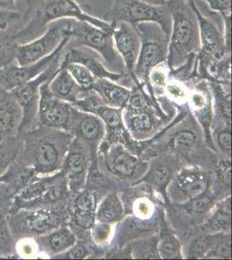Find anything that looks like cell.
Here are the masks:
<instances>
[{"instance_id": "7402d4cb", "label": "cell", "mask_w": 232, "mask_h": 260, "mask_svg": "<svg viewBox=\"0 0 232 260\" xmlns=\"http://www.w3.org/2000/svg\"><path fill=\"white\" fill-rule=\"evenodd\" d=\"M138 160L136 157L118 147L112 150L108 160V166L112 173L120 176H130L136 171Z\"/></svg>"}, {"instance_id": "d6986e66", "label": "cell", "mask_w": 232, "mask_h": 260, "mask_svg": "<svg viewBox=\"0 0 232 260\" xmlns=\"http://www.w3.org/2000/svg\"><path fill=\"white\" fill-rule=\"evenodd\" d=\"M92 89L107 104L117 108L126 105L131 95L129 89H126L122 86L118 85L115 82L107 78L95 79Z\"/></svg>"}, {"instance_id": "1f68e13d", "label": "cell", "mask_w": 232, "mask_h": 260, "mask_svg": "<svg viewBox=\"0 0 232 260\" xmlns=\"http://www.w3.org/2000/svg\"><path fill=\"white\" fill-rule=\"evenodd\" d=\"M130 124L136 132L147 133L153 128V117L149 113L144 112V110L140 111L131 119Z\"/></svg>"}, {"instance_id": "9a60e30c", "label": "cell", "mask_w": 232, "mask_h": 260, "mask_svg": "<svg viewBox=\"0 0 232 260\" xmlns=\"http://www.w3.org/2000/svg\"><path fill=\"white\" fill-rule=\"evenodd\" d=\"M15 196L6 184L0 182V252L10 259L20 258L17 251V243L12 238L8 221Z\"/></svg>"}, {"instance_id": "277c9868", "label": "cell", "mask_w": 232, "mask_h": 260, "mask_svg": "<svg viewBox=\"0 0 232 260\" xmlns=\"http://www.w3.org/2000/svg\"><path fill=\"white\" fill-rule=\"evenodd\" d=\"M10 230L15 242L35 239L62 226L63 213L59 205L31 209H19L10 213Z\"/></svg>"}, {"instance_id": "7a4b0ae2", "label": "cell", "mask_w": 232, "mask_h": 260, "mask_svg": "<svg viewBox=\"0 0 232 260\" xmlns=\"http://www.w3.org/2000/svg\"><path fill=\"white\" fill-rule=\"evenodd\" d=\"M56 130L37 126L20 134L23 144L17 159L39 175L56 171L62 162V136Z\"/></svg>"}, {"instance_id": "3957f363", "label": "cell", "mask_w": 232, "mask_h": 260, "mask_svg": "<svg viewBox=\"0 0 232 260\" xmlns=\"http://www.w3.org/2000/svg\"><path fill=\"white\" fill-rule=\"evenodd\" d=\"M64 18L86 22L101 30L110 32H113L115 27V24L90 15L83 11L76 0H44L29 24L12 37L15 41L24 43L31 41L44 34L50 23Z\"/></svg>"}, {"instance_id": "cb8c5ba5", "label": "cell", "mask_w": 232, "mask_h": 260, "mask_svg": "<svg viewBox=\"0 0 232 260\" xmlns=\"http://www.w3.org/2000/svg\"><path fill=\"white\" fill-rule=\"evenodd\" d=\"M85 169V159L82 154L72 153L67 157L64 163V175L71 183V188L75 189L78 186V182L82 181Z\"/></svg>"}, {"instance_id": "7c38bea8", "label": "cell", "mask_w": 232, "mask_h": 260, "mask_svg": "<svg viewBox=\"0 0 232 260\" xmlns=\"http://www.w3.org/2000/svg\"><path fill=\"white\" fill-rule=\"evenodd\" d=\"M113 39L115 50L123 61L128 74L136 80L134 71L141 49V39L137 30L131 24L124 22L116 23L113 30Z\"/></svg>"}, {"instance_id": "74e56055", "label": "cell", "mask_w": 232, "mask_h": 260, "mask_svg": "<svg viewBox=\"0 0 232 260\" xmlns=\"http://www.w3.org/2000/svg\"><path fill=\"white\" fill-rule=\"evenodd\" d=\"M212 205V200L207 197V196H200L195 198L191 203V210L196 212V213H205L206 211L208 210Z\"/></svg>"}, {"instance_id": "b9f144b4", "label": "cell", "mask_w": 232, "mask_h": 260, "mask_svg": "<svg viewBox=\"0 0 232 260\" xmlns=\"http://www.w3.org/2000/svg\"><path fill=\"white\" fill-rule=\"evenodd\" d=\"M141 1L156 6H165V4H167V0H141ZM188 1H191V0H188Z\"/></svg>"}, {"instance_id": "30bf717a", "label": "cell", "mask_w": 232, "mask_h": 260, "mask_svg": "<svg viewBox=\"0 0 232 260\" xmlns=\"http://www.w3.org/2000/svg\"><path fill=\"white\" fill-rule=\"evenodd\" d=\"M70 39L71 38L67 34L52 53L32 64L21 66L14 61L0 69V89L11 91L16 87L26 83L41 74L55 59V57L59 53L62 52V50L68 45Z\"/></svg>"}, {"instance_id": "d590c367", "label": "cell", "mask_w": 232, "mask_h": 260, "mask_svg": "<svg viewBox=\"0 0 232 260\" xmlns=\"http://www.w3.org/2000/svg\"><path fill=\"white\" fill-rule=\"evenodd\" d=\"M87 255L86 248L82 245H74L72 247L68 249L67 251L63 253H60L55 256L56 258H70V259H77L83 258Z\"/></svg>"}, {"instance_id": "ab89813d", "label": "cell", "mask_w": 232, "mask_h": 260, "mask_svg": "<svg viewBox=\"0 0 232 260\" xmlns=\"http://www.w3.org/2000/svg\"><path fill=\"white\" fill-rule=\"evenodd\" d=\"M218 145L223 150L229 152L231 148V134L229 131H223L218 136Z\"/></svg>"}, {"instance_id": "8fae6325", "label": "cell", "mask_w": 232, "mask_h": 260, "mask_svg": "<svg viewBox=\"0 0 232 260\" xmlns=\"http://www.w3.org/2000/svg\"><path fill=\"white\" fill-rule=\"evenodd\" d=\"M49 82L43 83L39 89L38 126H45L56 130L67 129L71 122V106L50 92Z\"/></svg>"}, {"instance_id": "f546056e", "label": "cell", "mask_w": 232, "mask_h": 260, "mask_svg": "<svg viewBox=\"0 0 232 260\" xmlns=\"http://www.w3.org/2000/svg\"><path fill=\"white\" fill-rule=\"evenodd\" d=\"M196 136L191 131L184 130L174 136V138L171 140L170 148L174 150L179 149H187L194 145L196 142Z\"/></svg>"}, {"instance_id": "83f0119b", "label": "cell", "mask_w": 232, "mask_h": 260, "mask_svg": "<svg viewBox=\"0 0 232 260\" xmlns=\"http://www.w3.org/2000/svg\"><path fill=\"white\" fill-rule=\"evenodd\" d=\"M16 41L12 36L0 38V69L14 62Z\"/></svg>"}, {"instance_id": "4dcf8cb0", "label": "cell", "mask_w": 232, "mask_h": 260, "mask_svg": "<svg viewBox=\"0 0 232 260\" xmlns=\"http://www.w3.org/2000/svg\"><path fill=\"white\" fill-rule=\"evenodd\" d=\"M169 66L167 61L161 62L159 64L156 65L149 73L148 81H150L153 86L157 88H163L167 85L168 72H169Z\"/></svg>"}, {"instance_id": "d4e9b609", "label": "cell", "mask_w": 232, "mask_h": 260, "mask_svg": "<svg viewBox=\"0 0 232 260\" xmlns=\"http://www.w3.org/2000/svg\"><path fill=\"white\" fill-rule=\"evenodd\" d=\"M23 144L20 134L12 139L0 141V176L17 158Z\"/></svg>"}, {"instance_id": "484cf974", "label": "cell", "mask_w": 232, "mask_h": 260, "mask_svg": "<svg viewBox=\"0 0 232 260\" xmlns=\"http://www.w3.org/2000/svg\"><path fill=\"white\" fill-rule=\"evenodd\" d=\"M60 65L64 67L70 72L74 80L77 82V84L83 90L92 89L95 82V77L92 75L91 72L88 71V69L86 68L85 66L77 62H71V63L60 62Z\"/></svg>"}, {"instance_id": "60d3db41", "label": "cell", "mask_w": 232, "mask_h": 260, "mask_svg": "<svg viewBox=\"0 0 232 260\" xmlns=\"http://www.w3.org/2000/svg\"><path fill=\"white\" fill-rule=\"evenodd\" d=\"M17 0H0V8L15 11Z\"/></svg>"}, {"instance_id": "2e32d148", "label": "cell", "mask_w": 232, "mask_h": 260, "mask_svg": "<svg viewBox=\"0 0 232 260\" xmlns=\"http://www.w3.org/2000/svg\"><path fill=\"white\" fill-rule=\"evenodd\" d=\"M39 251L56 256L67 251L76 244L75 234L67 228H56L48 234L34 239Z\"/></svg>"}, {"instance_id": "e575fe53", "label": "cell", "mask_w": 232, "mask_h": 260, "mask_svg": "<svg viewBox=\"0 0 232 260\" xmlns=\"http://www.w3.org/2000/svg\"><path fill=\"white\" fill-rule=\"evenodd\" d=\"M93 236L98 244L106 242L110 235V225L108 223L99 222L93 226Z\"/></svg>"}, {"instance_id": "4fadbf2b", "label": "cell", "mask_w": 232, "mask_h": 260, "mask_svg": "<svg viewBox=\"0 0 232 260\" xmlns=\"http://www.w3.org/2000/svg\"><path fill=\"white\" fill-rule=\"evenodd\" d=\"M99 54L95 51L87 47H71L68 52L65 54L62 63H71L77 62L80 64L85 66L92 75L98 78H107L113 82H118L121 80L126 75L124 73H115L103 65L99 58Z\"/></svg>"}, {"instance_id": "44dd1931", "label": "cell", "mask_w": 232, "mask_h": 260, "mask_svg": "<svg viewBox=\"0 0 232 260\" xmlns=\"http://www.w3.org/2000/svg\"><path fill=\"white\" fill-rule=\"evenodd\" d=\"M177 184L185 196L195 199L205 193L208 187V180L202 173L189 170L179 175Z\"/></svg>"}, {"instance_id": "4316f807", "label": "cell", "mask_w": 232, "mask_h": 260, "mask_svg": "<svg viewBox=\"0 0 232 260\" xmlns=\"http://www.w3.org/2000/svg\"><path fill=\"white\" fill-rule=\"evenodd\" d=\"M79 131L85 139L97 140L103 135V126L97 117L88 116L81 122Z\"/></svg>"}, {"instance_id": "ba28073f", "label": "cell", "mask_w": 232, "mask_h": 260, "mask_svg": "<svg viewBox=\"0 0 232 260\" xmlns=\"http://www.w3.org/2000/svg\"><path fill=\"white\" fill-rule=\"evenodd\" d=\"M61 55L59 53L47 68L41 74L16 87L11 93L17 99L23 111V119L19 127V134L24 133L38 126V110H39V89L43 83L53 78L60 68Z\"/></svg>"}, {"instance_id": "8d00e7d4", "label": "cell", "mask_w": 232, "mask_h": 260, "mask_svg": "<svg viewBox=\"0 0 232 260\" xmlns=\"http://www.w3.org/2000/svg\"><path fill=\"white\" fill-rule=\"evenodd\" d=\"M160 251H161V256L163 257L172 258V257H176V256L179 254L178 246L174 243V240H171L169 238H167L162 242Z\"/></svg>"}, {"instance_id": "f35d334b", "label": "cell", "mask_w": 232, "mask_h": 260, "mask_svg": "<svg viewBox=\"0 0 232 260\" xmlns=\"http://www.w3.org/2000/svg\"><path fill=\"white\" fill-rule=\"evenodd\" d=\"M165 88H167L168 94L172 98L181 99V98H185L186 95V89H185V86L179 82H171V83H167Z\"/></svg>"}, {"instance_id": "e0dca14e", "label": "cell", "mask_w": 232, "mask_h": 260, "mask_svg": "<svg viewBox=\"0 0 232 260\" xmlns=\"http://www.w3.org/2000/svg\"><path fill=\"white\" fill-rule=\"evenodd\" d=\"M39 177L38 173L17 158L0 176V182L6 184L15 195L24 189L36 178Z\"/></svg>"}, {"instance_id": "5bb4252c", "label": "cell", "mask_w": 232, "mask_h": 260, "mask_svg": "<svg viewBox=\"0 0 232 260\" xmlns=\"http://www.w3.org/2000/svg\"><path fill=\"white\" fill-rule=\"evenodd\" d=\"M22 119L23 111L14 95L0 89V141L18 136Z\"/></svg>"}, {"instance_id": "6da1fadb", "label": "cell", "mask_w": 232, "mask_h": 260, "mask_svg": "<svg viewBox=\"0 0 232 260\" xmlns=\"http://www.w3.org/2000/svg\"><path fill=\"white\" fill-rule=\"evenodd\" d=\"M191 1L167 0L165 6L172 18L167 60L170 70L185 63L200 50L198 22Z\"/></svg>"}, {"instance_id": "52a82bcc", "label": "cell", "mask_w": 232, "mask_h": 260, "mask_svg": "<svg viewBox=\"0 0 232 260\" xmlns=\"http://www.w3.org/2000/svg\"><path fill=\"white\" fill-rule=\"evenodd\" d=\"M135 28L141 39V49L134 75L137 79L148 81L153 67L168 60L169 36L153 22L140 23Z\"/></svg>"}, {"instance_id": "9c48e42d", "label": "cell", "mask_w": 232, "mask_h": 260, "mask_svg": "<svg viewBox=\"0 0 232 260\" xmlns=\"http://www.w3.org/2000/svg\"><path fill=\"white\" fill-rule=\"evenodd\" d=\"M66 35V22L60 20L47 28L44 34L37 39L24 44H17L15 62L24 66L43 59L56 50Z\"/></svg>"}, {"instance_id": "d6a6232c", "label": "cell", "mask_w": 232, "mask_h": 260, "mask_svg": "<svg viewBox=\"0 0 232 260\" xmlns=\"http://www.w3.org/2000/svg\"><path fill=\"white\" fill-rule=\"evenodd\" d=\"M212 12L223 17L231 15V0H204Z\"/></svg>"}, {"instance_id": "5b68a950", "label": "cell", "mask_w": 232, "mask_h": 260, "mask_svg": "<svg viewBox=\"0 0 232 260\" xmlns=\"http://www.w3.org/2000/svg\"><path fill=\"white\" fill-rule=\"evenodd\" d=\"M66 32L71 38V47L89 48L112 68H123V61L115 50L113 32L76 19L66 20Z\"/></svg>"}, {"instance_id": "ffe728a7", "label": "cell", "mask_w": 232, "mask_h": 260, "mask_svg": "<svg viewBox=\"0 0 232 260\" xmlns=\"http://www.w3.org/2000/svg\"><path fill=\"white\" fill-rule=\"evenodd\" d=\"M96 201L91 192H83L74 204V219L83 229H90L94 225Z\"/></svg>"}, {"instance_id": "603a6c76", "label": "cell", "mask_w": 232, "mask_h": 260, "mask_svg": "<svg viewBox=\"0 0 232 260\" xmlns=\"http://www.w3.org/2000/svg\"><path fill=\"white\" fill-rule=\"evenodd\" d=\"M123 206L117 194L111 193L103 200L95 213V219L102 223H111L121 218Z\"/></svg>"}, {"instance_id": "ac0fdd59", "label": "cell", "mask_w": 232, "mask_h": 260, "mask_svg": "<svg viewBox=\"0 0 232 260\" xmlns=\"http://www.w3.org/2000/svg\"><path fill=\"white\" fill-rule=\"evenodd\" d=\"M50 90L56 98L64 102L77 103L83 89L74 80L64 67L60 65L57 73L49 82Z\"/></svg>"}, {"instance_id": "f1b7e54d", "label": "cell", "mask_w": 232, "mask_h": 260, "mask_svg": "<svg viewBox=\"0 0 232 260\" xmlns=\"http://www.w3.org/2000/svg\"><path fill=\"white\" fill-rule=\"evenodd\" d=\"M94 110L97 111L101 118L103 119L106 125H108V127L112 129H115L120 127L121 116L117 110H115L112 107L98 105Z\"/></svg>"}, {"instance_id": "8992f818", "label": "cell", "mask_w": 232, "mask_h": 260, "mask_svg": "<svg viewBox=\"0 0 232 260\" xmlns=\"http://www.w3.org/2000/svg\"><path fill=\"white\" fill-rule=\"evenodd\" d=\"M103 19L111 24L124 22L134 27L143 22H153L168 36L172 30V18L168 7L152 6L141 0H114Z\"/></svg>"}, {"instance_id": "836d02e7", "label": "cell", "mask_w": 232, "mask_h": 260, "mask_svg": "<svg viewBox=\"0 0 232 260\" xmlns=\"http://www.w3.org/2000/svg\"><path fill=\"white\" fill-rule=\"evenodd\" d=\"M21 18V13L16 11L0 8V32L7 30V28Z\"/></svg>"}]
</instances>
